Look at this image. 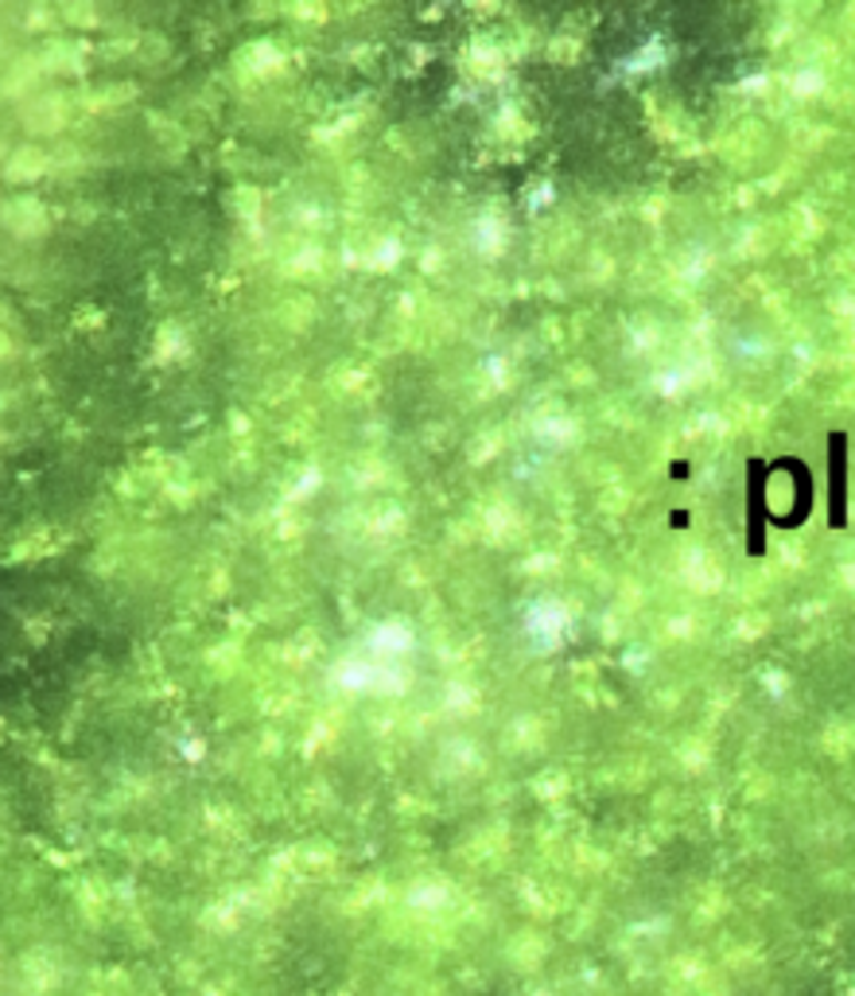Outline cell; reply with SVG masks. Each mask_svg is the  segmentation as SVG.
Listing matches in <instances>:
<instances>
[{
    "mask_svg": "<svg viewBox=\"0 0 855 996\" xmlns=\"http://www.w3.org/2000/svg\"><path fill=\"white\" fill-rule=\"evenodd\" d=\"M832 522L844 526V436L832 440Z\"/></svg>",
    "mask_w": 855,
    "mask_h": 996,
    "instance_id": "6da1fadb",
    "label": "cell"
}]
</instances>
